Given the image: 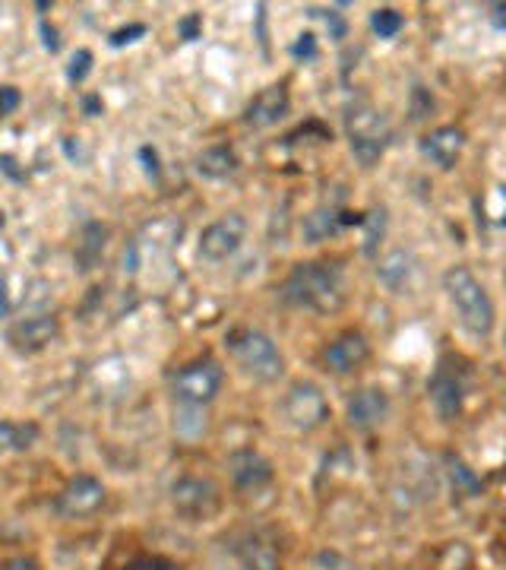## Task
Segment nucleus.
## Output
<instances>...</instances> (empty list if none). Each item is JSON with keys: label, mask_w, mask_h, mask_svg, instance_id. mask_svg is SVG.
<instances>
[{"label": "nucleus", "mask_w": 506, "mask_h": 570, "mask_svg": "<svg viewBox=\"0 0 506 570\" xmlns=\"http://www.w3.org/2000/svg\"><path fill=\"white\" fill-rule=\"evenodd\" d=\"M174 428H178V434L187 437V441H197V437L206 431V412H203V406H181L178 418H174Z\"/></svg>", "instance_id": "4be33fe9"}, {"label": "nucleus", "mask_w": 506, "mask_h": 570, "mask_svg": "<svg viewBox=\"0 0 506 570\" xmlns=\"http://www.w3.org/2000/svg\"><path fill=\"white\" fill-rule=\"evenodd\" d=\"M124 570H181V567H178V564H171L168 558L146 555V558H136V561H130Z\"/></svg>", "instance_id": "cd10ccee"}, {"label": "nucleus", "mask_w": 506, "mask_h": 570, "mask_svg": "<svg viewBox=\"0 0 506 570\" xmlns=\"http://www.w3.org/2000/svg\"><path fill=\"white\" fill-rule=\"evenodd\" d=\"M386 235V209L383 206H374L371 213L364 216V254L374 257L377 247Z\"/></svg>", "instance_id": "5701e85b"}, {"label": "nucleus", "mask_w": 506, "mask_h": 570, "mask_svg": "<svg viewBox=\"0 0 506 570\" xmlns=\"http://www.w3.org/2000/svg\"><path fill=\"white\" fill-rule=\"evenodd\" d=\"M83 108H86L89 118H95V114H102V99H99V95H86V99H83Z\"/></svg>", "instance_id": "e433bc0d"}, {"label": "nucleus", "mask_w": 506, "mask_h": 570, "mask_svg": "<svg viewBox=\"0 0 506 570\" xmlns=\"http://www.w3.org/2000/svg\"><path fill=\"white\" fill-rule=\"evenodd\" d=\"M427 396H431L434 412L443 418V422H453V418L462 412V380L456 371H450L446 365H440L427 384Z\"/></svg>", "instance_id": "dca6fc26"}, {"label": "nucleus", "mask_w": 506, "mask_h": 570, "mask_svg": "<svg viewBox=\"0 0 506 570\" xmlns=\"http://www.w3.org/2000/svg\"><path fill=\"white\" fill-rule=\"evenodd\" d=\"M291 108L288 99V86L276 83V86H266L263 92H257L250 99V105L244 108V124L253 130H266V127H276Z\"/></svg>", "instance_id": "f8f14e48"}, {"label": "nucleus", "mask_w": 506, "mask_h": 570, "mask_svg": "<svg viewBox=\"0 0 506 570\" xmlns=\"http://www.w3.org/2000/svg\"><path fill=\"white\" fill-rule=\"evenodd\" d=\"M402 26H405V19H402V13L393 10V7H380V10L371 13V29H374L380 38H396V35L402 32Z\"/></svg>", "instance_id": "b1692460"}, {"label": "nucleus", "mask_w": 506, "mask_h": 570, "mask_svg": "<svg viewBox=\"0 0 506 570\" xmlns=\"http://www.w3.org/2000/svg\"><path fill=\"white\" fill-rule=\"evenodd\" d=\"M348 425L352 428H377L386 422V415H389V396L386 390L380 387H361L352 399H348Z\"/></svg>", "instance_id": "4468645a"}, {"label": "nucleus", "mask_w": 506, "mask_h": 570, "mask_svg": "<svg viewBox=\"0 0 506 570\" xmlns=\"http://www.w3.org/2000/svg\"><path fill=\"white\" fill-rule=\"evenodd\" d=\"M222 365L212 355H200L171 377L174 399L181 406H209L222 390Z\"/></svg>", "instance_id": "20e7f679"}, {"label": "nucleus", "mask_w": 506, "mask_h": 570, "mask_svg": "<svg viewBox=\"0 0 506 570\" xmlns=\"http://www.w3.org/2000/svg\"><path fill=\"white\" fill-rule=\"evenodd\" d=\"M171 504L184 520H212L222 510V488L203 475H184L171 485Z\"/></svg>", "instance_id": "39448f33"}, {"label": "nucleus", "mask_w": 506, "mask_h": 570, "mask_svg": "<svg viewBox=\"0 0 506 570\" xmlns=\"http://www.w3.org/2000/svg\"><path fill=\"white\" fill-rule=\"evenodd\" d=\"M228 475L241 491H260L272 482V463L257 450H238L228 456Z\"/></svg>", "instance_id": "ddd939ff"}, {"label": "nucleus", "mask_w": 506, "mask_h": 570, "mask_svg": "<svg viewBox=\"0 0 506 570\" xmlns=\"http://www.w3.org/2000/svg\"><path fill=\"white\" fill-rule=\"evenodd\" d=\"M140 159L146 162V175H149V178H159V171H162V168H159V152H155L152 146H143V149H140Z\"/></svg>", "instance_id": "2f4dec72"}, {"label": "nucleus", "mask_w": 506, "mask_h": 570, "mask_svg": "<svg viewBox=\"0 0 506 570\" xmlns=\"http://www.w3.org/2000/svg\"><path fill=\"white\" fill-rule=\"evenodd\" d=\"M193 168H197L200 178L222 181V178L235 175V171H238V152L231 149L228 143L206 146L203 152H197V159H193Z\"/></svg>", "instance_id": "a211bd4d"}, {"label": "nucleus", "mask_w": 506, "mask_h": 570, "mask_svg": "<svg viewBox=\"0 0 506 570\" xmlns=\"http://www.w3.org/2000/svg\"><path fill=\"white\" fill-rule=\"evenodd\" d=\"M295 57H304V61H310V57L317 54V38L310 35V32H304V35H298V42H295Z\"/></svg>", "instance_id": "7c9ffc66"}, {"label": "nucleus", "mask_w": 506, "mask_h": 570, "mask_svg": "<svg viewBox=\"0 0 506 570\" xmlns=\"http://www.w3.org/2000/svg\"><path fill=\"white\" fill-rule=\"evenodd\" d=\"M200 29H203V16L200 13H187L181 23H178V35L184 42H193V38H200Z\"/></svg>", "instance_id": "c85d7f7f"}, {"label": "nucleus", "mask_w": 506, "mask_h": 570, "mask_svg": "<svg viewBox=\"0 0 506 570\" xmlns=\"http://www.w3.org/2000/svg\"><path fill=\"white\" fill-rule=\"evenodd\" d=\"M367 355H371V346H367V336L361 330H345L339 333L333 342L326 346L323 361H326V371L333 374H352L358 371Z\"/></svg>", "instance_id": "9b49d317"}, {"label": "nucleus", "mask_w": 506, "mask_h": 570, "mask_svg": "<svg viewBox=\"0 0 506 570\" xmlns=\"http://www.w3.org/2000/svg\"><path fill=\"white\" fill-rule=\"evenodd\" d=\"M92 70V51L89 48H80L73 57H70V67H67V80L70 83H83Z\"/></svg>", "instance_id": "a878e982"}, {"label": "nucleus", "mask_w": 506, "mask_h": 570, "mask_svg": "<svg viewBox=\"0 0 506 570\" xmlns=\"http://www.w3.org/2000/svg\"><path fill=\"white\" fill-rule=\"evenodd\" d=\"M231 551L244 564V570H279V545L263 529H244L231 539Z\"/></svg>", "instance_id": "9d476101"}, {"label": "nucleus", "mask_w": 506, "mask_h": 570, "mask_svg": "<svg viewBox=\"0 0 506 570\" xmlns=\"http://www.w3.org/2000/svg\"><path fill=\"white\" fill-rule=\"evenodd\" d=\"M244 235H247V219L241 213H225L200 232L197 254L206 263H222L231 254H238V247L244 244Z\"/></svg>", "instance_id": "0eeeda50"}, {"label": "nucleus", "mask_w": 506, "mask_h": 570, "mask_svg": "<svg viewBox=\"0 0 506 570\" xmlns=\"http://www.w3.org/2000/svg\"><path fill=\"white\" fill-rule=\"evenodd\" d=\"M225 349L228 355L238 361V368L260 380V384H272L285 374V358L279 352V346L272 342L266 333L253 330V327H235L225 333Z\"/></svg>", "instance_id": "7ed1b4c3"}, {"label": "nucleus", "mask_w": 506, "mask_h": 570, "mask_svg": "<svg viewBox=\"0 0 506 570\" xmlns=\"http://www.w3.org/2000/svg\"><path fill=\"white\" fill-rule=\"evenodd\" d=\"M0 168H4V175H7L10 181H26V171L16 168V159H13V156H0Z\"/></svg>", "instance_id": "473e14b6"}, {"label": "nucleus", "mask_w": 506, "mask_h": 570, "mask_svg": "<svg viewBox=\"0 0 506 570\" xmlns=\"http://www.w3.org/2000/svg\"><path fill=\"white\" fill-rule=\"evenodd\" d=\"M431 111H434V95L424 86H415L412 89V121H424Z\"/></svg>", "instance_id": "bb28decb"}, {"label": "nucleus", "mask_w": 506, "mask_h": 570, "mask_svg": "<svg viewBox=\"0 0 506 570\" xmlns=\"http://www.w3.org/2000/svg\"><path fill=\"white\" fill-rule=\"evenodd\" d=\"M42 35H45V38H42V42H45V48H48L51 54H54L57 48H61V42H57V29H54V26L42 23Z\"/></svg>", "instance_id": "f704fd0d"}, {"label": "nucleus", "mask_w": 506, "mask_h": 570, "mask_svg": "<svg viewBox=\"0 0 506 570\" xmlns=\"http://www.w3.org/2000/svg\"><path fill=\"white\" fill-rule=\"evenodd\" d=\"M4 570H35V561L32 558H10L4 564Z\"/></svg>", "instance_id": "4c0bfd02"}, {"label": "nucleus", "mask_w": 506, "mask_h": 570, "mask_svg": "<svg viewBox=\"0 0 506 570\" xmlns=\"http://www.w3.org/2000/svg\"><path fill=\"white\" fill-rule=\"evenodd\" d=\"M0 437H4V447L13 450V453H23L35 444L38 437V425L35 422H7L0 425Z\"/></svg>", "instance_id": "412c9836"}, {"label": "nucleus", "mask_w": 506, "mask_h": 570, "mask_svg": "<svg viewBox=\"0 0 506 570\" xmlns=\"http://www.w3.org/2000/svg\"><path fill=\"white\" fill-rule=\"evenodd\" d=\"M140 35H146V26H143V23H133V26H127V29L111 32V38H108V42H111L114 48H121V45H130V42H136V38H140Z\"/></svg>", "instance_id": "c756f323"}, {"label": "nucleus", "mask_w": 506, "mask_h": 570, "mask_svg": "<svg viewBox=\"0 0 506 570\" xmlns=\"http://www.w3.org/2000/svg\"><path fill=\"white\" fill-rule=\"evenodd\" d=\"M418 149H421L424 159H431L443 171H450L456 165V159L462 156V149H465V133L459 127H453V124L437 127V130L427 133V137H421Z\"/></svg>", "instance_id": "2eb2a0df"}, {"label": "nucleus", "mask_w": 506, "mask_h": 570, "mask_svg": "<svg viewBox=\"0 0 506 570\" xmlns=\"http://www.w3.org/2000/svg\"><path fill=\"white\" fill-rule=\"evenodd\" d=\"M443 289L450 295L453 308L459 314V323L472 336H491L494 330V301L488 289L472 276L469 266H450L443 273Z\"/></svg>", "instance_id": "f03ea898"}, {"label": "nucleus", "mask_w": 506, "mask_h": 570, "mask_svg": "<svg viewBox=\"0 0 506 570\" xmlns=\"http://www.w3.org/2000/svg\"><path fill=\"white\" fill-rule=\"evenodd\" d=\"M279 295L291 308L329 314L339 311L345 301V276L336 263H320V260L295 263V270L282 282Z\"/></svg>", "instance_id": "f257e3e1"}, {"label": "nucleus", "mask_w": 506, "mask_h": 570, "mask_svg": "<svg viewBox=\"0 0 506 570\" xmlns=\"http://www.w3.org/2000/svg\"><path fill=\"white\" fill-rule=\"evenodd\" d=\"M105 244H108V225L105 222H86L83 232H80V244H76V270L83 276L92 273L95 266L102 263V254H105Z\"/></svg>", "instance_id": "f3484780"}, {"label": "nucleus", "mask_w": 506, "mask_h": 570, "mask_svg": "<svg viewBox=\"0 0 506 570\" xmlns=\"http://www.w3.org/2000/svg\"><path fill=\"white\" fill-rule=\"evenodd\" d=\"M105 504V485L95 475H73L64 485V491L54 498V513L64 520H83L92 517Z\"/></svg>", "instance_id": "6e6552de"}, {"label": "nucleus", "mask_w": 506, "mask_h": 570, "mask_svg": "<svg viewBox=\"0 0 506 570\" xmlns=\"http://www.w3.org/2000/svg\"><path fill=\"white\" fill-rule=\"evenodd\" d=\"M412 270H415V260L408 251H402V247H396V251H389L386 257L377 260V279L393 292H399L402 285L412 279Z\"/></svg>", "instance_id": "aec40b11"}, {"label": "nucleus", "mask_w": 506, "mask_h": 570, "mask_svg": "<svg viewBox=\"0 0 506 570\" xmlns=\"http://www.w3.org/2000/svg\"><path fill=\"white\" fill-rule=\"evenodd\" d=\"M0 92H4V108H0V111H4V114H13L16 105H19V89H16V86H4Z\"/></svg>", "instance_id": "72a5a7b5"}, {"label": "nucleus", "mask_w": 506, "mask_h": 570, "mask_svg": "<svg viewBox=\"0 0 506 570\" xmlns=\"http://www.w3.org/2000/svg\"><path fill=\"white\" fill-rule=\"evenodd\" d=\"M282 418L295 428V431H317L326 418H329V403L317 384L310 380H298L291 384L285 399H282Z\"/></svg>", "instance_id": "423d86ee"}, {"label": "nucleus", "mask_w": 506, "mask_h": 570, "mask_svg": "<svg viewBox=\"0 0 506 570\" xmlns=\"http://www.w3.org/2000/svg\"><path fill=\"white\" fill-rule=\"evenodd\" d=\"M342 228H345L342 209H333V206H320V209H314V213H307L301 222V232H304L307 244H320V241L336 238Z\"/></svg>", "instance_id": "6ab92c4d"}, {"label": "nucleus", "mask_w": 506, "mask_h": 570, "mask_svg": "<svg viewBox=\"0 0 506 570\" xmlns=\"http://www.w3.org/2000/svg\"><path fill=\"white\" fill-rule=\"evenodd\" d=\"M446 466H450L453 482H456L465 494H469V498H475V494H481V479H478V475H475L469 466H465V463L459 460V456H450V460H446Z\"/></svg>", "instance_id": "393cba45"}, {"label": "nucleus", "mask_w": 506, "mask_h": 570, "mask_svg": "<svg viewBox=\"0 0 506 570\" xmlns=\"http://www.w3.org/2000/svg\"><path fill=\"white\" fill-rule=\"evenodd\" d=\"M491 23H494V29H506V4L491 7Z\"/></svg>", "instance_id": "c9c22d12"}, {"label": "nucleus", "mask_w": 506, "mask_h": 570, "mask_svg": "<svg viewBox=\"0 0 506 570\" xmlns=\"http://www.w3.org/2000/svg\"><path fill=\"white\" fill-rule=\"evenodd\" d=\"M61 333V320L54 314H32V317H19L7 327V346L19 355H35L48 349L51 342Z\"/></svg>", "instance_id": "1a4fd4ad"}]
</instances>
